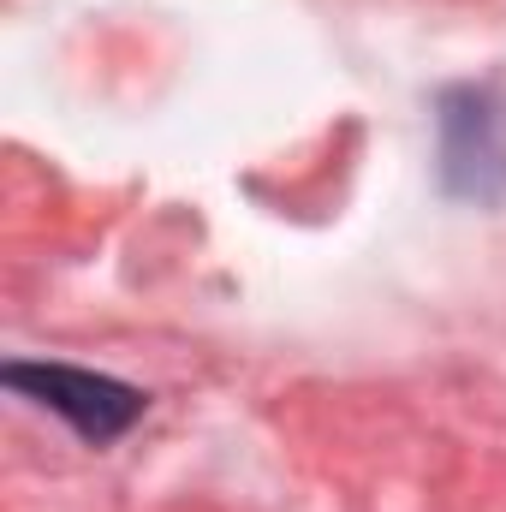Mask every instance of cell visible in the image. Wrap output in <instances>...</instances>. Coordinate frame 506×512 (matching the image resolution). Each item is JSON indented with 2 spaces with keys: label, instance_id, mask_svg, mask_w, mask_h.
Instances as JSON below:
<instances>
[{
  "label": "cell",
  "instance_id": "cell-1",
  "mask_svg": "<svg viewBox=\"0 0 506 512\" xmlns=\"http://www.w3.org/2000/svg\"><path fill=\"white\" fill-rule=\"evenodd\" d=\"M6 382L24 387V393H36L48 411H60V417H66L78 435H90V441H114L131 417L143 411V399H137L131 387L108 382V376H90V370H60V364L30 370V364H12Z\"/></svg>",
  "mask_w": 506,
  "mask_h": 512
}]
</instances>
